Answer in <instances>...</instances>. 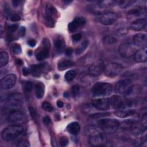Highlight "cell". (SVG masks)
Returning <instances> with one entry per match:
<instances>
[{
    "label": "cell",
    "mask_w": 147,
    "mask_h": 147,
    "mask_svg": "<svg viewBox=\"0 0 147 147\" xmlns=\"http://www.w3.org/2000/svg\"><path fill=\"white\" fill-rule=\"evenodd\" d=\"M98 5L103 9L110 8L115 6L117 3V1L112 0H105V1H98Z\"/></svg>",
    "instance_id": "31"
},
{
    "label": "cell",
    "mask_w": 147,
    "mask_h": 147,
    "mask_svg": "<svg viewBox=\"0 0 147 147\" xmlns=\"http://www.w3.org/2000/svg\"><path fill=\"white\" fill-rule=\"evenodd\" d=\"M133 2V1H119L118 4L122 8H126Z\"/></svg>",
    "instance_id": "41"
},
{
    "label": "cell",
    "mask_w": 147,
    "mask_h": 147,
    "mask_svg": "<svg viewBox=\"0 0 147 147\" xmlns=\"http://www.w3.org/2000/svg\"><path fill=\"white\" fill-rule=\"evenodd\" d=\"M135 113V111L132 109H125V110H118L116 111L114 114L115 115L121 118H126L127 117L131 116L133 115Z\"/></svg>",
    "instance_id": "30"
},
{
    "label": "cell",
    "mask_w": 147,
    "mask_h": 147,
    "mask_svg": "<svg viewBox=\"0 0 147 147\" xmlns=\"http://www.w3.org/2000/svg\"><path fill=\"white\" fill-rule=\"evenodd\" d=\"M5 109H17L23 103V97L20 93H14L9 95L2 102Z\"/></svg>",
    "instance_id": "3"
},
{
    "label": "cell",
    "mask_w": 147,
    "mask_h": 147,
    "mask_svg": "<svg viewBox=\"0 0 147 147\" xmlns=\"http://www.w3.org/2000/svg\"><path fill=\"white\" fill-rule=\"evenodd\" d=\"M92 105L98 110H107L110 107L109 99L106 98H98L92 101Z\"/></svg>",
    "instance_id": "16"
},
{
    "label": "cell",
    "mask_w": 147,
    "mask_h": 147,
    "mask_svg": "<svg viewBox=\"0 0 147 147\" xmlns=\"http://www.w3.org/2000/svg\"><path fill=\"white\" fill-rule=\"evenodd\" d=\"M8 120L16 125H19L24 122L25 118L24 114L17 109H11L7 115Z\"/></svg>",
    "instance_id": "9"
},
{
    "label": "cell",
    "mask_w": 147,
    "mask_h": 147,
    "mask_svg": "<svg viewBox=\"0 0 147 147\" xmlns=\"http://www.w3.org/2000/svg\"><path fill=\"white\" fill-rule=\"evenodd\" d=\"M28 54L29 55H31V54H32V52L31 51H28Z\"/></svg>",
    "instance_id": "58"
},
{
    "label": "cell",
    "mask_w": 147,
    "mask_h": 147,
    "mask_svg": "<svg viewBox=\"0 0 147 147\" xmlns=\"http://www.w3.org/2000/svg\"><path fill=\"white\" fill-rule=\"evenodd\" d=\"M146 21L145 18H139L133 21L130 26L131 29L136 31H139L143 29L146 26Z\"/></svg>",
    "instance_id": "22"
},
{
    "label": "cell",
    "mask_w": 147,
    "mask_h": 147,
    "mask_svg": "<svg viewBox=\"0 0 147 147\" xmlns=\"http://www.w3.org/2000/svg\"><path fill=\"white\" fill-rule=\"evenodd\" d=\"M71 91V93H72V96H76L79 92V86L77 84L74 85L73 86H72Z\"/></svg>",
    "instance_id": "44"
},
{
    "label": "cell",
    "mask_w": 147,
    "mask_h": 147,
    "mask_svg": "<svg viewBox=\"0 0 147 147\" xmlns=\"http://www.w3.org/2000/svg\"><path fill=\"white\" fill-rule=\"evenodd\" d=\"M131 131L133 134L135 136H137L141 133V130L140 127L138 125H137V124H135L131 127Z\"/></svg>",
    "instance_id": "39"
},
{
    "label": "cell",
    "mask_w": 147,
    "mask_h": 147,
    "mask_svg": "<svg viewBox=\"0 0 147 147\" xmlns=\"http://www.w3.org/2000/svg\"><path fill=\"white\" fill-rule=\"evenodd\" d=\"M74 65V63L70 60H61L57 64V68L60 71H63L72 67Z\"/></svg>",
    "instance_id": "29"
},
{
    "label": "cell",
    "mask_w": 147,
    "mask_h": 147,
    "mask_svg": "<svg viewBox=\"0 0 147 147\" xmlns=\"http://www.w3.org/2000/svg\"><path fill=\"white\" fill-rule=\"evenodd\" d=\"M35 95L37 98L41 99L43 97L45 92V86L42 82H37L34 86Z\"/></svg>",
    "instance_id": "27"
},
{
    "label": "cell",
    "mask_w": 147,
    "mask_h": 147,
    "mask_svg": "<svg viewBox=\"0 0 147 147\" xmlns=\"http://www.w3.org/2000/svg\"><path fill=\"white\" fill-rule=\"evenodd\" d=\"M82 35L81 33H76L72 36V40L75 42H77L80 41L82 39Z\"/></svg>",
    "instance_id": "47"
},
{
    "label": "cell",
    "mask_w": 147,
    "mask_h": 147,
    "mask_svg": "<svg viewBox=\"0 0 147 147\" xmlns=\"http://www.w3.org/2000/svg\"><path fill=\"white\" fill-rule=\"evenodd\" d=\"M98 123L103 133L107 134H112L115 132L120 125L117 119L112 118L101 119L98 121Z\"/></svg>",
    "instance_id": "4"
},
{
    "label": "cell",
    "mask_w": 147,
    "mask_h": 147,
    "mask_svg": "<svg viewBox=\"0 0 147 147\" xmlns=\"http://www.w3.org/2000/svg\"><path fill=\"white\" fill-rule=\"evenodd\" d=\"M42 121H43V122L47 125H49L51 124V118L48 117V116H45L43 119H42Z\"/></svg>",
    "instance_id": "50"
},
{
    "label": "cell",
    "mask_w": 147,
    "mask_h": 147,
    "mask_svg": "<svg viewBox=\"0 0 147 147\" xmlns=\"http://www.w3.org/2000/svg\"><path fill=\"white\" fill-rule=\"evenodd\" d=\"M25 33V28L24 26H22L20 30H19V32H18V34L20 36H23Z\"/></svg>",
    "instance_id": "52"
},
{
    "label": "cell",
    "mask_w": 147,
    "mask_h": 147,
    "mask_svg": "<svg viewBox=\"0 0 147 147\" xmlns=\"http://www.w3.org/2000/svg\"><path fill=\"white\" fill-rule=\"evenodd\" d=\"M85 133L87 136L90 137L102 134H103V131L100 126L96 125H88L85 129Z\"/></svg>",
    "instance_id": "21"
},
{
    "label": "cell",
    "mask_w": 147,
    "mask_h": 147,
    "mask_svg": "<svg viewBox=\"0 0 147 147\" xmlns=\"http://www.w3.org/2000/svg\"><path fill=\"white\" fill-rule=\"evenodd\" d=\"M49 49L50 43L48 39L44 38L42 48L39 49L36 53V59L39 61H41L48 57L49 53Z\"/></svg>",
    "instance_id": "10"
},
{
    "label": "cell",
    "mask_w": 147,
    "mask_h": 147,
    "mask_svg": "<svg viewBox=\"0 0 147 147\" xmlns=\"http://www.w3.org/2000/svg\"><path fill=\"white\" fill-rule=\"evenodd\" d=\"M10 20L13 22H17L20 20V16L17 14H13L10 16Z\"/></svg>",
    "instance_id": "48"
},
{
    "label": "cell",
    "mask_w": 147,
    "mask_h": 147,
    "mask_svg": "<svg viewBox=\"0 0 147 147\" xmlns=\"http://www.w3.org/2000/svg\"><path fill=\"white\" fill-rule=\"evenodd\" d=\"M9 61L8 53L5 51H2L0 53V67H5Z\"/></svg>",
    "instance_id": "32"
},
{
    "label": "cell",
    "mask_w": 147,
    "mask_h": 147,
    "mask_svg": "<svg viewBox=\"0 0 147 147\" xmlns=\"http://www.w3.org/2000/svg\"><path fill=\"white\" fill-rule=\"evenodd\" d=\"M110 106L114 109H120L122 105L123 101L119 95H113L109 99Z\"/></svg>",
    "instance_id": "26"
},
{
    "label": "cell",
    "mask_w": 147,
    "mask_h": 147,
    "mask_svg": "<svg viewBox=\"0 0 147 147\" xmlns=\"http://www.w3.org/2000/svg\"><path fill=\"white\" fill-rule=\"evenodd\" d=\"M17 146L18 147H29L30 146V144L28 141L25 140H22L20 141L17 144Z\"/></svg>",
    "instance_id": "43"
},
{
    "label": "cell",
    "mask_w": 147,
    "mask_h": 147,
    "mask_svg": "<svg viewBox=\"0 0 147 147\" xmlns=\"http://www.w3.org/2000/svg\"><path fill=\"white\" fill-rule=\"evenodd\" d=\"M54 46L56 51L58 53H61L65 48V41L64 39L61 37L58 36L56 37L54 40Z\"/></svg>",
    "instance_id": "25"
},
{
    "label": "cell",
    "mask_w": 147,
    "mask_h": 147,
    "mask_svg": "<svg viewBox=\"0 0 147 147\" xmlns=\"http://www.w3.org/2000/svg\"><path fill=\"white\" fill-rule=\"evenodd\" d=\"M134 60L137 63H145L147 60V48L146 46L137 50L134 55Z\"/></svg>",
    "instance_id": "20"
},
{
    "label": "cell",
    "mask_w": 147,
    "mask_h": 147,
    "mask_svg": "<svg viewBox=\"0 0 147 147\" xmlns=\"http://www.w3.org/2000/svg\"><path fill=\"white\" fill-rule=\"evenodd\" d=\"M45 67L46 65L45 63L33 64L30 66V71L34 76L38 77L41 75V72L44 70Z\"/></svg>",
    "instance_id": "23"
},
{
    "label": "cell",
    "mask_w": 147,
    "mask_h": 147,
    "mask_svg": "<svg viewBox=\"0 0 147 147\" xmlns=\"http://www.w3.org/2000/svg\"><path fill=\"white\" fill-rule=\"evenodd\" d=\"M33 88V83L31 82H26L24 86V90L26 92H30Z\"/></svg>",
    "instance_id": "37"
},
{
    "label": "cell",
    "mask_w": 147,
    "mask_h": 147,
    "mask_svg": "<svg viewBox=\"0 0 147 147\" xmlns=\"http://www.w3.org/2000/svg\"><path fill=\"white\" fill-rule=\"evenodd\" d=\"M88 45V41L87 40H85L76 49V55H80L81 54L82 52H83L84 51V50L87 48Z\"/></svg>",
    "instance_id": "33"
},
{
    "label": "cell",
    "mask_w": 147,
    "mask_h": 147,
    "mask_svg": "<svg viewBox=\"0 0 147 147\" xmlns=\"http://www.w3.org/2000/svg\"><path fill=\"white\" fill-rule=\"evenodd\" d=\"M68 142V140L66 137H62L60 138L59 144L61 146H65Z\"/></svg>",
    "instance_id": "45"
},
{
    "label": "cell",
    "mask_w": 147,
    "mask_h": 147,
    "mask_svg": "<svg viewBox=\"0 0 147 147\" xmlns=\"http://www.w3.org/2000/svg\"><path fill=\"white\" fill-rule=\"evenodd\" d=\"M123 69V67L121 64L111 63L105 66L103 72L107 76L113 78L118 75L122 72Z\"/></svg>",
    "instance_id": "7"
},
{
    "label": "cell",
    "mask_w": 147,
    "mask_h": 147,
    "mask_svg": "<svg viewBox=\"0 0 147 147\" xmlns=\"http://www.w3.org/2000/svg\"><path fill=\"white\" fill-rule=\"evenodd\" d=\"M104 63L102 60H98L92 63L88 68L90 75L96 76L100 75L104 71Z\"/></svg>",
    "instance_id": "14"
},
{
    "label": "cell",
    "mask_w": 147,
    "mask_h": 147,
    "mask_svg": "<svg viewBox=\"0 0 147 147\" xmlns=\"http://www.w3.org/2000/svg\"><path fill=\"white\" fill-rule=\"evenodd\" d=\"M86 23V20L83 17H76L72 21H71L68 26V30L71 33L75 32L78 28L83 26Z\"/></svg>",
    "instance_id": "19"
},
{
    "label": "cell",
    "mask_w": 147,
    "mask_h": 147,
    "mask_svg": "<svg viewBox=\"0 0 147 147\" xmlns=\"http://www.w3.org/2000/svg\"><path fill=\"white\" fill-rule=\"evenodd\" d=\"M141 92V87L139 84L130 86L123 92L124 97L127 99H133L138 96Z\"/></svg>",
    "instance_id": "12"
},
{
    "label": "cell",
    "mask_w": 147,
    "mask_h": 147,
    "mask_svg": "<svg viewBox=\"0 0 147 147\" xmlns=\"http://www.w3.org/2000/svg\"><path fill=\"white\" fill-rule=\"evenodd\" d=\"M12 51L16 55H19L21 52V48L20 44H14L12 47Z\"/></svg>",
    "instance_id": "42"
},
{
    "label": "cell",
    "mask_w": 147,
    "mask_h": 147,
    "mask_svg": "<svg viewBox=\"0 0 147 147\" xmlns=\"http://www.w3.org/2000/svg\"><path fill=\"white\" fill-rule=\"evenodd\" d=\"M131 80L129 79L120 80L115 84L114 90L117 93H123L131 85Z\"/></svg>",
    "instance_id": "18"
},
{
    "label": "cell",
    "mask_w": 147,
    "mask_h": 147,
    "mask_svg": "<svg viewBox=\"0 0 147 147\" xmlns=\"http://www.w3.org/2000/svg\"><path fill=\"white\" fill-rule=\"evenodd\" d=\"M17 76L16 75L11 74L3 77L0 82V86L3 90H9L11 88L16 84Z\"/></svg>",
    "instance_id": "11"
},
{
    "label": "cell",
    "mask_w": 147,
    "mask_h": 147,
    "mask_svg": "<svg viewBox=\"0 0 147 147\" xmlns=\"http://www.w3.org/2000/svg\"><path fill=\"white\" fill-rule=\"evenodd\" d=\"M16 62H17V64L18 65H20L22 64V61L21 59H17Z\"/></svg>",
    "instance_id": "57"
},
{
    "label": "cell",
    "mask_w": 147,
    "mask_h": 147,
    "mask_svg": "<svg viewBox=\"0 0 147 147\" xmlns=\"http://www.w3.org/2000/svg\"><path fill=\"white\" fill-rule=\"evenodd\" d=\"M29 112H30L32 118L34 120H37L38 116V114H37V111H36V110L33 107H31V106L29 107Z\"/></svg>",
    "instance_id": "40"
},
{
    "label": "cell",
    "mask_w": 147,
    "mask_h": 147,
    "mask_svg": "<svg viewBox=\"0 0 147 147\" xmlns=\"http://www.w3.org/2000/svg\"><path fill=\"white\" fill-rule=\"evenodd\" d=\"M118 51L121 56L125 58L131 57L137 51L136 47L133 43L132 40L129 38L125 40L121 43Z\"/></svg>",
    "instance_id": "5"
},
{
    "label": "cell",
    "mask_w": 147,
    "mask_h": 147,
    "mask_svg": "<svg viewBox=\"0 0 147 147\" xmlns=\"http://www.w3.org/2000/svg\"><path fill=\"white\" fill-rule=\"evenodd\" d=\"M18 29V25L17 24H12L8 27V30L10 32H15Z\"/></svg>",
    "instance_id": "49"
},
{
    "label": "cell",
    "mask_w": 147,
    "mask_h": 147,
    "mask_svg": "<svg viewBox=\"0 0 147 147\" xmlns=\"http://www.w3.org/2000/svg\"><path fill=\"white\" fill-rule=\"evenodd\" d=\"M141 123L142 125L144 126V127L146 128V126H147V114L146 113H145L142 115L141 120Z\"/></svg>",
    "instance_id": "46"
},
{
    "label": "cell",
    "mask_w": 147,
    "mask_h": 147,
    "mask_svg": "<svg viewBox=\"0 0 147 147\" xmlns=\"http://www.w3.org/2000/svg\"><path fill=\"white\" fill-rule=\"evenodd\" d=\"M132 42L137 47H144L146 46L147 36L144 33H137L133 36Z\"/></svg>",
    "instance_id": "17"
},
{
    "label": "cell",
    "mask_w": 147,
    "mask_h": 147,
    "mask_svg": "<svg viewBox=\"0 0 147 147\" xmlns=\"http://www.w3.org/2000/svg\"><path fill=\"white\" fill-rule=\"evenodd\" d=\"M23 130V127L20 125H10L3 130L2 137L6 141H12L21 134Z\"/></svg>",
    "instance_id": "2"
},
{
    "label": "cell",
    "mask_w": 147,
    "mask_h": 147,
    "mask_svg": "<svg viewBox=\"0 0 147 147\" xmlns=\"http://www.w3.org/2000/svg\"><path fill=\"white\" fill-rule=\"evenodd\" d=\"M56 105H57V107H60V108L63 107V106H64V103H63V102L61 100H58L57 101Z\"/></svg>",
    "instance_id": "55"
},
{
    "label": "cell",
    "mask_w": 147,
    "mask_h": 147,
    "mask_svg": "<svg viewBox=\"0 0 147 147\" xmlns=\"http://www.w3.org/2000/svg\"><path fill=\"white\" fill-rule=\"evenodd\" d=\"M73 52V49L71 48H68L65 50V54L67 56H71Z\"/></svg>",
    "instance_id": "54"
},
{
    "label": "cell",
    "mask_w": 147,
    "mask_h": 147,
    "mask_svg": "<svg viewBox=\"0 0 147 147\" xmlns=\"http://www.w3.org/2000/svg\"><path fill=\"white\" fill-rule=\"evenodd\" d=\"M103 41L105 44L111 45L117 42V39L115 37L112 36H106L103 38Z\"/></svg>",
    "instance_id": "35"
},
{
    "label": "cell",
    "mask_w": 147,
    "mask_h": 147,
    "mask_svg": "<svg viewBox=\"0 0 147 147\" xmlns=\"http://www.w3.org/2000/svg\"><path fill=\"white\" fill-rule=\"evenodd\" d=\"M30 72V69H28L27 68L25 67L23 68L22 69V74L24 75V76H28Z\"/></svg>",
    "instance_id": "53"
},
{
    "label": "cell",
    "mask_w": 147,
    "mask_h": 147,
    "mask_svg": "<svg viewBox=\"0 0 147 147\" xmlns=\"http://www.w3.org/2000/svg\"><path fill=\"white\" fill-rule=\"evenodd\" d=\"M20 1H12V3H13V6L15 7L18 6L20 5Z\"/></svg>",
    "instance_id": "56"
},
{
    "label": "cell",
    "mask_w": 147,
    "mask_h": 147,
    "mask_svg": "<svg viewBox=\"0 0 147 147\" xmlns=\"http://www.w3.org/2000/svg\"><path fill=\"white\" fill-rule=\"evenodd\" d=\"M88 142L90 145L93 146H106L109 142L103 134L89 137Z\"/></svg>",
    "instance_id": "15"
},
{
    "label": "cell",
    "mask_w": 147,
    "mask_h": 147,
    "mask_svg": "<svg viewBox=\"0 0 147 147\" xmlns=\"http://www.w3.org/2000/svg\"><path fill=\"white\" fill-rule=\"evenodd\" d=\"M128 30V26L125 22H119L116 25L114 28V32L118 36L125 35Z\"/></svg>",
    "instance_id": "24"
},
{
    "label": "cell",
    "mask_w": 147,
    "mask_h": 147,
    "mask_svg": "<svg viewBox=\"0 0 147 147\" xmlns=\"http://www.w3.org/2000/svg\"><path fill=\"white\" fill-rule=\"evenodd\" d=\"M28 45L31 47H33L36 45V42L34 39H30L29 40H28Z\"/></svg>",
    "instance_id": "51"
},
{
    "label": "cell",
    "mask_w": 147,
    "mask_h": 147,
    "mask_svg": "<svg viewBox=\"0 0 147 147\" xmlns=\"http://www.w3.org/2000/svg\"><path fill=\"white\" fill-rule=\"evenodd\" d=\"M146 14V11L145 8L138 7L129 10L127 13V18L129 20H133L134 21L139 18H143L140 17L143 16L145 17Z\"/></svg>",
    "instance_id": "13"
},
{
    "label": "cell",
    "mask_w": 147,
    "mask_h": 147,
    "mask_svg": "<svg viewBox=\"0 0 147 147\" xmlns=\"http://www.w3.org/2000/svg\"><path fill=\"white\" fill-rule=\"evenodd\" d=\"M42 108L47 111H52L53 110V107L50 103L47 101H44L42 103Z\"/></svg>",
    "instance_id": "38"
},
{
    "label": "cell",
    "mask_w": 147,
    "mask_h": 147,
    "mask_svg": "<svg viewBox=\"0 0 147 147\" xmlns=\"http://www.w3.org/2000/svg\"><path fill=\"white\" fill-rule=\"evenodd\" d=\"M67 131L72 135L77 134L80 130V126L77 122H72L67 126Z\"/></svg>",
    "instance_id": "28"
},
{
    "label": "cell",
    "mask_w": 147,
    "mask_h": 147,
    "mask_svg": "<svg viewBox=\"0 0 147 147\" xmlns=\"http://www.w3.org/2000/svg\"><path fill=\"white\" fill-rule=\"evenodd\" d=\"M76 75V73L74 70H69L65 73L64 77L67 82H71L75 79Z\"/></svg>",
    "instance_id": "34"
},
{
    "label": "cell",
    "mask_w": 147,
    "mask_h": 147,
    "mask_svg": "<svg viewBox=\"0 0 147 147\" xmlns=\"http://www.w3.org/2000/svg\"><path fill=\"white\" fill-rule=\"evenodd\" d=\"M118 18L116 13L113 11H106L100 14L98 20L101 24L104 25H110L114 24Z\"/></svg>",
    "instance_id": "8"
},
{
    "label": "cell",
    "mask_w": 147,
    "mask_h": 147,
    "mask_svg": "<svg viewBox=\"0 0 147 147\" xmlns=\"http://www.w3.org/2000/svg\"><path fill=\"white\" fill-rule=\"evenodd\" d=\"M110 115V113L109 112H105V113H98L95 114H93L90 115V117L92 118H101L103 117H105L107 116H109Z\"/></svg>",
    "instance_id": "36"
},
{
    "label": "cell",
    "mask_w": 147,
    "mask_h": 147,
    "mask_svg": "<svg viewBox=\"0 0 147 147\" xmlns=\"http://www.w3.org/2000/svg\"><path fill=\"white\" fill-rule=\"evenodd\" d=\"M57 14V11L55 7L51 4H48L46 6L44 23L49 28H53L55 26V18Z\"/></svg>",
    "instance_id": "6"
},
{
    "label": "cell",
    "mask_w": 147,
    "mask_h": 147,
    "mask_svg": "<svg viewBox=\"0 0 147 147\" xmlns=\"http://www.w3.org/2000/svg\"><path fill=\"white\" fill-rule=\"evenodd\" d=\"M92 95L95 97L107 96L113 91L111 84L105 82H97L92 87Z\"/></svg>",
    "instance_id": "1"
}]
</instances>
